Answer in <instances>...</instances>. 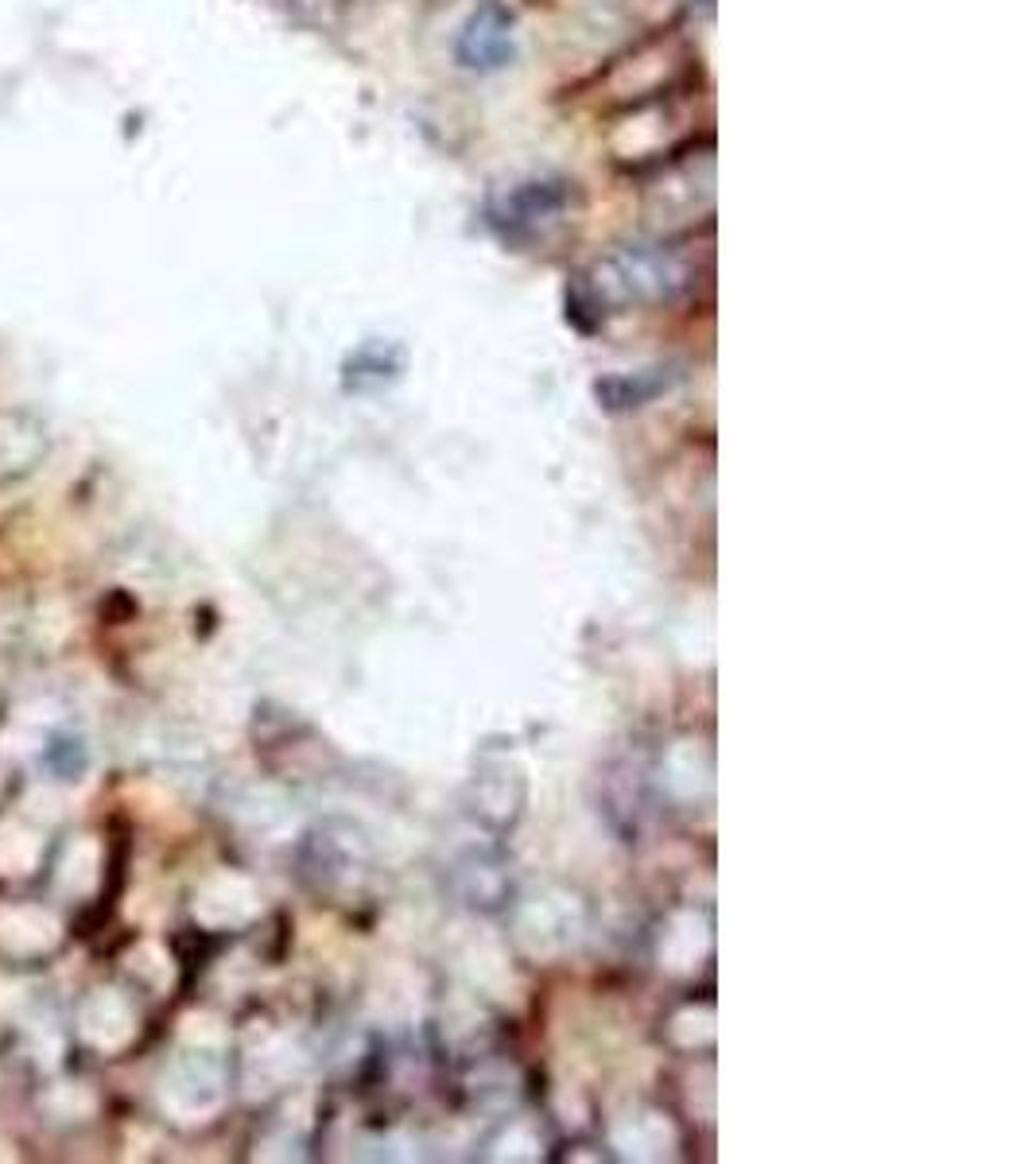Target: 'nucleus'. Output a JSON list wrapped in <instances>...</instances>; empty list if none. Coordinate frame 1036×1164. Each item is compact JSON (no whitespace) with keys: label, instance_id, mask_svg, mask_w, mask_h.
Wrapping results in <instances>:
<instances>
[{"label":"nucleus","instance_id":"1","mask_svg":"<svg viewBox=\"0 0 1036 1164\" xmlns=\"http://www.w3.org/2000/svg\"><path fill=\"white\" fill-rule=\"evenodd\" d=\"M687 284L684 265L668 257L664 249H625L618 257L602 260L594 268L590 291L602 303H629V300H664L675 288Z\"/></svg>","mask_w":1036,"mask_h":1164},{"label":"nucleus","instance_id":"2","mask_svg":"<svg viewBox=\"0 0 1036 1164\" xmlns=\"http://www.w3.org/2000/svg\"><path fill=\"white\" fill-rule=\"evenodd\" d=\"M459 63L478 75H493L516 59V16L501 0H485L471 12V20L459 32Z\"/></svg>","mask_w":1036,"mask_h":1164},{"label":"nucleus","instance_id":"3","mask_svg":"<svg viewBox=\"0 0 1036 1164\" xmlns=\"http://www.w3.org/2000/svg\"><path fill=\"white\" fill-rule=\"evenodd\" d=\"M571 203V191L567 182H552V179H532V182H516L509 187L501 203H493V218L516 234V229H536L544 222H556L559 214Z\"/></svg>","mask_w":1036,"mask_h":1164},{"label":"nucleus","instance_id":"4","mask_svg":"<svg viewBox=\"0 0 1036 1164\" xmlns=\"http://www.w3.org/2000/svg\"><path fill=\"white\" fill-rule=\"evenodd\" d=\"M47 765H51L59 777L75 780L78 772H82V765H86V749L78 746L75 737H54L51 749H47Z\"/></svg>","mask_w":1036,"mask_h":1164}]
</instances>
